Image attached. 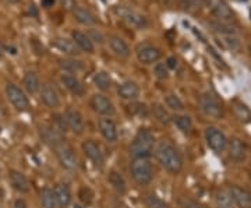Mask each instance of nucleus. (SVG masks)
<instances>
[{
    "label": "nucleus",
    "mask_w": 251,
    "mask_h": 208,
    "mask_svg": "<svg viewBox=\"0 0 251 208\" xmlns=\"http://www.w3.org/2000/svg\"><path fill=\"white\" fill-rule=\"evenodd\" d=\"M153 154L161 166L171 175H179L183 169V158L179 150L172 144L171 141L163 140L159 144L155 145Z\"/></svg>",
    "instance_id": "obj_1"
},
{
    "label": "nucleus",
    "mask_w": 251,
    "mask_h": 208,
    "mask_svg": "<svg viewBox=\"0 0 251 208\" xmlns=\"http://www.w3.org/2000/svg\"><path fill=\"white\" fill-rule=\"evenodd\" d=\"M155 145H156V140H155L152 131L148 129H141V130H138V133L133 138L130 148H128V153L133 159L150 158L155 150Z\"/></svg>",
    "instance_id": "obj_2"
},
{
    "label": "nucleus",
    "mask_w": 251,
    "mask_h": 208,
    "mask_svg": "<svg viewBox=\"0 0 251 208\" xmlns=\"http://www.w3.org/2000/svg\"><path fill=\"white\" fill-rule=\"evenodd\" d=\"M130 173L138 186H148L153 181V166L150 158L133 159L130 165Z\"/></svg>",
    "instance_id": "obj_3"
},
{
    "label": "nucleus",
    "mask_w": 251,
    "mask_h": 208,
    "mask_svg": "<svg viewBox=\"0 0 251 208\" xmlns=\"http://www.w3.org/2000/svg\"><path fill=\"white\" fill-rule=\"evenodd\" d=\"M6 97L18 112H24L29 108V100H28L27 94L13 82H9L6 85Z\"/></svg>",
    "instance_id": "obj_4"
},
{
    "label": "nucleus",
    "mask_w": 251,
    "mask_h": 208,
    "mask_svg": "<svg viewBox=\"0 0 251 208\" xmlns=\"http://www.w3.org/2000/svg\"><path fill=\"white\" fill-rule=\"evenodd\" d=\"M117 16L120 17V20L125 23L126 26H128L130 28L144 29V28L148 27V20H147V17L133 9L120 7V9L117 10Z\"/></svg>",
    "instance_id": "obj_5"
},
{
    "label": "nucleus",
    "mask_w": 251,
    "mask_h": 208,
    "mask_svg": "<svg viewBox=\"0 0 251 208\" xmlns=\"http://www.w3.org/2000/svg\"><path fill=\"white\" fill-rule=\"evenodd\" d=\"M56 151V156H57V161L60 163V166L64 168L66 171H77L78 168V159H77V155L74 153L70 145H67L66 143H63L59 147L54 148Z\"/></svg>",
    "instance_id": "obj_6"
},
{
    "label": "nucleus",
    "mask_w": 251,
    "mask_h": 208,
    "mask_svg": "<svg viewBox=\"0 0 251 208\" xmlns=\"http://www.w3.org/2000/svg\"><path fill=\"white\" fill-rule=\"evenodd\" d=\"M90 106L95 113L103 118H112L116 113L113 102L103 94H94L90 100Z\"/></svg>",
    "instance_id": "obj_7"
},
{
    "label": "nucleus",
    "mask_w": 251,
    "mask_h": 208,
    "mask_svg": "<svg viewBox=\"0 0 251 208\" xmlns=\"http://www.w3.org/2000/svg\"><path fill=\"white\" fill-rule=\"evenodd\" d=\"M205 141L206 145L214 151V153H224L227 147V137L218 127H208L205 130Z\"/></svg>",
    "instance_id": "obj_8"
},
{
    "label": "nucleus",
    "mask_w": 251,
    "mask_h": 208,
    "mask_svg": "<svg viewBox=\"0 0 251 208\" xmlns=\"http://www.w3.org/2000/svg\"><path fill=\"white\" fill-rule=\"evenodd\" d=\"M200 108L202 110V113L209 118H224V108H222L221 102L216 100L215 97H212L211 94H205L200 98Z\"/></svg>",
    "instance_id": "obj_9"
},
{
    "label": "nucleus",
    "mask_w": 251,
    "mask_h": 208,
    "mask_svg": "<svg viewBox=\"0 0 251 208\" xmlns=\"http://www.w3.org/2000/svg\"><path fill=\"white\" fill-rule=\"evenodd\" d=\"M137 54V60L141 64H153L158 63L161 60V51L156 46L150 45V44H144L140 45L135 51Z\"/></svg>",
    "instance_id": "obj_10"
},
{
    "label": "nucleus",
    "mask_w": 251,
    "mask_h": 208,
    "mask_svg": "<svg viewBox=\"0 0 251 208\" xmlns=\"http://www.w3.org/2000/svg\"><path fill=\"white\" fill-rule=\"evenodd\" d=\"M64 120H66V125L67 129L72 130L74 134H81L85 129V122H84V116L78 109L69 108L64 113Z\"/></svg>",
    "instance_id": "obj_11"
},
{
    "label": "nucleus",
    "mask_w": 251,
    "mask_h": 208,
    "mask_svg": "<svg viewBox=\"0 0 251 208\" xmlns=\"http://www.w3.org/2000/svg\"><path fill=\"white\" fill-rule=\"evenodd\" d=\"M82 153L84 155L90 159L91 162L94 163L95 166H103V162H105V158H103V153L100 150L99 144L95 141V140H85L82 145Z\"/></svg>",
    "instance_id": "obj_12"
},
{
    "label": "nucleus",
    "mask_w": 251,
    "mask_h": 208,
    "mask_svg": "<svg viewBox=\"0 0 251 208\" xmlns=\"http://www.w3.org/2000/svg\"><path fill=\"white\" fill-rule=\"evenodd\" d=\"M39 100L49 109H57L60 106L62 101L59 97V92L56 91L53 85L50 84H44L39 90Z\"/></svg>",
    "instance_id": "obj_13"
},
{
    "label": "nucleus",
    "mask_w": 251,
    "mask_h": 208,
    "mask_svg": "<svg viewBox=\"0 0 251 208\" xmlns=\"http://www.w3.org/2000/svg\"><path fill=\"white\" fill-rule=\"evenodd\" d=\"M52 45L56 51L67 56V57H75L81 53L80 49L73 42L72 38H64V36H57L52 41Z\"/></svg>",
    "instance_id": "obj_14"
},
{
    "label": "nucleus",
    "mask_w": 251,
    "mask_h": 208,
    "mask_svg": "<svg viewBox=\"0 0 251 208\" xmlns=\"http://www.w3.org/2000/svg\"><path fill=\"white\" fill-rule=\"evenodd\" d=\"M99 131L102 137L108 141V143H116L119 138V130H117L116 122L112 118H102L98 122Z\"/></svg>",
    "instance_id": "obj_15"
},
{
    "label": "nucleus",
    "mask_w": 251,
    "mask_h": 208,
    "mask_svg": "<svg viewBox=\"0 0 251 208\" xmlns=\"http://www.w3.org/2000/svg\"><path fill=\"white\" fill-rule=\"evenodd\" d=\"M117 95L122 98V100L128 101V102H133L137 101L141 95V90H140V85L134 81H123L122 84L117 85Z\"/></svg>",
    "instance_id": "obj_16"
},
{
    "label": "nucleus",
    "mask_w": 251,
    "mask_h": 208,
    "mask_svg": "<svg viewBox=\"0 0 251 208\" xmlns=\"http://www.w3.org/2000/svg\"><path fill=\"white\" fill-rule=\"evenodd\" d=\"M9 182L13 190L18 191L21 194H27L31 190V183L28 181V178L20 171L11 169L9 172Z\"/></svg>",
    "instance_id": "obj_17"
},
{
    "label": "nucleus",
    "mask_w": 251,
    "mask_h": 208,
    "mask_svg": "<svg viewBox=\"0 0 251 208\" xmlns=\"http://www.w3.org/2000/svg\"><path fill=\"white\" fill-rule=\"evenodd\" d=\"M72 39L73 42L77 45V48L80 49V52L88 54L95 53V44L91 41L90 35L87 32L80 31V29H74V31H72Z\"/></svg>",
    "instance_id": "obj_18"
},
{
    "label": "nucleus",
    "mask_w": 251,
    "mask_h": 208,
    "mask_svg": "<svg viewBox=\"0 0 251 208\" xmlns=\"http://www.w3.org/2000/svg\"><path fill=\"white\" fill-rule=\"evenodd\" d=\"M60 81L64 85V88L72 92L73 95L75 97H84L85 94V88L82 85V82L80 81V78L74 74H70V73H63L60 76Z\"/></svg>",
    "instance_id": "obj_19"
},
{
    "label": "nucleus",
    "mask_w": 251,
    "mask_h": 208,
    "mask_svg": "<svg viewBox=\"0 0 251 208\" xmlns=\"http://www.w3.org/2000/svg\"><path fill=\"white\" fill-rule=\"evenodd\" d=\"M108 45L112 51V53L120 57V59H128L131 54V49L128 44L126 42L123 38L117 35H110L108 38Z\"/></svg>",
    "instance_id": "obj_20"
},
{
    "label": "nucleus",
    "mask_w": 251,
    "mask_h": 208,
    "mask_svg": "<svg viewBox=\"0 0 251 208\" xmlns=\"http://www.w3.org/2000/svg\"><path fill=\"white\" fill-rule=\"evenodd\" d=\"M227 154L229 158L234 161V162H242L246 159V155H247V147L243 143L240 138H232V140H227Z\"/></svg>",
    "instance_id": "obj_21"
},
{
    "label": "nucleus",
    "mask_w": 251,
    "mask_h": 208,
    "mask_svg": "<svg viewBox=\"0 0 251 208\" xmlns=\"http://www.w3.org/2000/svg\"><path fill=\"white\" fill-rule=\"evenodd\" d=\"M73 17L74 20L81 24V26H85V27L94 28L95 26H98V18L97 16L91 11L90 9L84 7V6H77L75 9L73 10Z\"/></svg>",
    "instance_id": "obj_22"
},
{
    "label": "nucleus",
    "mask_w": 251,
    "mask_h": 208,
    "mask_svg": "<svg viewBox=\"0 0 251 208\" xmlns=\"http://www.w3.org/2000/svg\"><path fill=\"white\" fill-rule=\"evenodd\" d=\"M230 196L233 199L234 206L237 208H251V191L240 187V186H232Z\"/></svg>",
    "instance_id": "obj_23"
},
{
    "label": "nucleus",
    "mask_w": 251,
    "mask_h": 208,
    "mask_svg": "<svg viewBox=\"0 0 251 208\" xmlns=\"http://www.w3.org/2000/svg\"><path fill=\"white\" fill-rule=\"evenodd\" d=\"M39 134H41V138L44 140V143L53 147V148L64 143L62 133L59 130H56L53 126H41Z\"/></svg>",
    "instance_id": "obj_24"
},
{
    "label": "nucleus",
    "mask_w": 251,
    "mask_h": 208,
    "mask_svg": "<svg viewBox=\"0 0 251 208\" xmlns=\"http://www.w3.org/2000/svg\"><path fill=\"white\" fill-rule=\"evenodd\" d=\"M53 194L57 207L67 208L72 204V190H70V187H69L67 184H63V183L56 184L53 189Z\"/></svg>",
    "instance_id": "obj_25"
},
{
    "label": "nucleus",
    "mask_w": 251,
    "mask_h": 208,
    "mask_svg": "<svg viewBox=\"0 0 251 208\" xmlns=\"http://www.w3.org/2000/svg\"><path fill=\"white\" fill-rule=\"evenodd\" d=\"M212 13L215 16L216 21H221V23H227V24H232L234 21L233 13L230 7L225 3L224 0H218L214 7H212Z\"/></svg>",
    "instance_id": "obj_26"
},
{
    "label": "nucleus",
    "mask_w": 251,
    "mask_h": 208,
    "mask_svg": "<svg viewBox=\"0 0 251 208\" xmlns=\"http://www.w3.org/2000/svg\"><path fill=\"white\" fill-rule=\"evenodd\" d=\"M23 85L24 88L27 90L28 94H39V90H41V81H39V77L38 74L34 72H28L25 73L24 78H23Z\"/></svg>",
    "instance_id": "obj_27"
},
{
    "label": "nucleus",
    "mask_w": 251,
    "mask_h": 208,
    "mask_svg": "<svg viewBox=\"0 0 251 208\" xmlns=\"http://www.w3.org/2000/svg\"><path fill=\"white\" fill-rule=\"evenodd\" d=\"M92 81H94V85L98 88L99 91H103L106 92L112 88V77L108 72H97L92 77Z\"/></svg>",
    "instance_id": "obj_28"
},
{
    "label": "nucleus",
    "mask_w": 251,
    "mask_h": 208,
    "mask_svg": "<svg viewBox=\"0 0 251 208\" xmlns=\"http://www.w3.org/2000/svg\"><path fill=\"white\" fill-rule=\"evenodd\" d=\"M108 182L109 184L113 187V190H116L119 194H125L126 191H127V183H126L125 178H123V175L120 172L112 171V172L109 173Z\"/></svg>",
    "instance_id": "obj_29"
},
{
    "label": "nucleus",
    "mask_w": 251,
    "mask_h": 208,
    "mask_svg": "<svg viewBox=\"0 0 251 208\" xmlns=\"http://www.w3.org/2000/svg\"><path fill=\"white\" fill-rule=\"evenodd\" d=\"M60 69L64 70V73H70V74H77L84 70V64L80 60H77L75 57H67V59H62L59 62Z\"/></svg>",
    "instance_id": "obj_30"
},
{
    "label": "nucleus",
    "mask_w": 251,
    "mask_h": 208,
    "mask_svg": "<svg viewBox=\"0 0 251 208\" xmlns=\"http://www.w3.org/2000/svg\"><path fill=\"white\" fill-rule=\"evenodd\" d=\"M215 204L216 208H234L233 199L230 196V191L229 190H218L215 194Z\"/></svg>",
    "instance_id": "obj_31"
},
{
    "label": "nucleus",
    "mask_w": 251,
    "mask_h": 208,
    "mask_svg": "<svg viewBox=\"0 0 251 208\" xmlns=\"http://www.w3.org/2000/svg\"><path fill=\"white\" fill-rule=\"evenodd\" d=\"M179 6L187 13H198L204 7V0H179Z\"/></svg>",
    "instance_id": "obj_32"
},
{
    "label": "nucleus",
    "mask_w": 251,
    "mask_h": 208,
    "mask_svg": "<svg viewBox=\"0 0 251 208\" xmlns=\"http://www.w3.org/2000/svg\"><path fill=\"white\" fill-rule=\"evenodd\" d=\"M165 104L173 112H183L184 110V104L180 100L179 95H176V94H168L165 97Z\"/></svg>",
    "instance_id": "obj_33"
},
{
    "label": "nucleus",
    "mask_w": 251,
    "mask_h": 208,
    "mask_svg": "<svg viewBox=\"0 0 251 208\" xmlns=\"http://www.w3.org/2000/svg\"><path fill=\"white\" fill-rule=\"evenodd\" d=\"M56 200H54L53 189L45 187L41 191V208H54Z\"/></svg>",
    "instance_id": "obj_34"
},
{
    "label": "nucleus",
    "mask_w": 251,
    "mask_h": 208,
    "mask_svg": "<svg viewBox=\"0 0 251 208\" xmlns=\"http://www.w3.org/2000/svg\"><path fill=\"white\" fill-rule=\"evenodd\" d=\"M173 123L176 125V127L181 130L183 133H188L190 130H191V127H193V120L190 116L187 115H177V116H175L173 119Z\"/></svg>",
    "instance_id": "obj_35"
},
{
    "label": "nucleus",
    "mask_w": 251,
    "mask_h": 208,
    "mask_svg": "<svg viewBox=\"0 0 251 208\" xmlns=\"http://www.w3.org/2000/svg\"><path fill=\"white\" fill-rule=\"evenodd\" d=\"M212 28L215 29L218 34H221L222 36H230L236 34V28L232 24H227V23H221V21H214Z\"/></svg>",
    "instance_id": "obj_36"
},
{
    "label": "nucleus",
    "mask_w": 251,
    "mask_h": 208,
    "mask_svg": "<svg viewBox=\"0 0 251 208\" xmlns=\"http://www.w3.org/2000/svg\"><path fill=\"white\" fill-rule=\"evenodd\" d=\"M144 204L147 208H169V206L156 194H148L144 197Z\"/></svg>",
    "instance_id": "obj_37"
},
{
    "label": "nucleus",
    "mask_w": 251,
    "mask_h": 208,
    "mask_svg": "<svg viewBox=\"0 0 251 208\" xmlns=\"http://www.w3.org/2000/svg\"><path fill=\"white\" fill-rule=\"evenodd\" d=\"M153 116L156 118L158 122H161L163 125H168L172 119L169 112H168V109L165 108L163 105H155L153 106Z\"/></svg>",
    "instance_id": "obj_38"
},
{
    "label": "nucleus",
    "mask_w": 251,
    "mask_h": 208,
    "mask_svg": "<svg viewBox=\"0 0 251 208\" xmlns=\"http://www.w3.org/2000/svg\"><path fill=\"white\" fill-rule=\"evenodd\" d=\"M152 73L155 78H158V80H166L169 77V69H168L166 63H163V62L155 63Z\"/></svg>",
    "instance_id": "obj_39"
},
{
    "label": "nucleus",
    "mask_w": 251,
    "mask_h": 208,
    "mask_svg": "<svg viewBox=\"0 0 251 208\" xmlns=\"http://www.w3.org/2000/svg\"><path fill=\"white\" fill-rule=\"evenodd\" d=\"M78 199L84 203V204H90L92 199H94V193L91 190L90 187H81L80 190H78Z\"/></svg>",
    "instance_id": "obj_40"
},
{
    "label": "nucleus",
    "mask_w": 251,
    "mask_h": 208,
    "mask_svg": "<svg viewBox=\"0 0 251 208\" xmlns=\"http://www.w3.org/2000/svg\"><path fill=\"white\" fill-rule=\"evenodd\" d=\"M90 38H91V41L97 45H102L103 42H105V36H103V34L100 32V31H97V28H91V31H90Z\"/></svg>",
    "instance_id": "obj_41"
},
{
    "label": "nucleus",
    "mask_w": 251,
    "mask_h": 208,
    "mask_svg": "<svg viewBox=\"0 0 251 208\" xmlns=\"http://www.w3.org/2000/svg\"><path fill=\"white\" fill-rule=\"evenodd\" d=\"M180 207L181 208H206L202 203H198L196 200L190 199H183L180 201Z\"/></svg>",
    "instance_id": "obj_42"
},
{
    "label": "nucleus",
    "mask_w": 251,
    "mask_h": 208,
    "mask_svg": "<svg viewBox=\"0 0 251 208\" xmlns=\"http://www.w3.org/2000/svg\"><path fill=\"white\" fill-rule=\"evenodd\" d=\"M54 129L59 130L60 133L63 131H67V125H66V120H64V116L63 115H54Z\"/></svg>",
    "instance_id": "obj_43"
},
{
    "label": "nucleus",
    "mask_w": 251,
    "mask_h": 208,
    "mask_svg": "<svg viewBox=\"0 0 251 208\" xmlns=\"http://www.w3.org/2000/svg\"><path fill=\"white\" fill-rule=\"evenodd\" d=\"M131 113L138 115V116H147V115H148V109H147V106L143 105V104H137V105H133Z\"/></svg>",
    "instance_id": "obj_44"
},
{
    "label": "nucleus",
    "mask_w": 251,
    "mask_h": 208,
    "mask_svg": "<svg viewBox=\"0 0 251 208\" xmlns=\"http://www.w3.org/2000/svg\"><path fill=\"white\" fill-rule=\"evenodd\" d=\"M224 44L229 49H239V41L234 38V35L230 36H224Z\"/></svg>",
    "instance_id": "obj_45"
},
{
    "label": "nucleus",
    "mask_w": 251,
    "mask_h": 208,
    "mask_svg": "<svg viewBox=\"0 0 251 208\" xmlns=\"http://www.w3.org/2000/svg\"><path fill=\"white\" fill-rule=\"evenodd\" d=\"M60 3H62V7L64 10H73L77 7V3H75V0H60Z\"/></svg>",
    "instance_id": "obj_46"
},
{
    "label": "nucleus",
    "mask_w": 251,
    "mask_h": 208,
    "mask_svg": "<svg viewBox=\"0 0 251 208\" xmlns=\"http://www.w3.org/2000/svg\"><path fill=\"white\" fill-rule=\"evenodd\" d=\"M13 208H28L27 201L24 199H16L13 203Z\"/></svg>",
    "instance_id": "obj_47"
},
{
    "label": "nucleus",
    "mask_w": 251,
    "mask_h": 208,
    "mask_svg": "<svg viewBox=\"0 0 251 208\" xmlns=\"http://www.w3.org/2000/svg\"><path fill=\"white\" fill-rule=\"evenodd\" d=\"M166 66H168L169 70L176 69V67H177V59H176V57H169V59L166 60Z\"/></svg>",
    "instance_id": "obj_48"
},
{
    "label": "nucleus",
    "mask_w": 251,
    "mask_h": 208,
    "mask_svg": "<svg viewBox=\"0 0 251 208\" xmlns=\"http://www.w3.org/2000/svg\"><path fill=\"white\" fill-rule=\"evenodd\" d=\"M41 3L45 9H50L54 4V0H41Z\"/></svg>",
    "instance_id": "obj_49"
},
{
    "label": "nucleus",
    "mask_w": 251,
    "mask_h": 208,
    "mask_svg": "<svg viewBox=\"0 0 251 208\" xmlns=\"http://www.w3.org/2000/svg\"><path fill=\"white\" fill-rule=\"evenodd\" d=\"M4 51H6V48H4V45H3V44L0 42V56L4 53Z\"/></svg>",
    "instance_id": "obj_50"
},
{
    "label": "nucleus",
    "mask_w": 251,
    "mask_h": 208,
    "mask_svg": "<svg viewBox=\"0 0 251 208\" xmlns=\"http://www.w3.org/2000/svg\"><path fill=\"white\" fill-rule=\"evenodd\" d=\"M7 1H9V3H18L20 0H7Z\"/></svg>",
    "instance_id": "obj_51"
},
{
    "label": "nucleus",
    "mask_w": 251,
    "mask_h": 208,
    "mask_svg": "<svg viewBox=\"0 0 251 208\" xmlns=\"http://www.w3.org/2000/svg\"><path fill=\"white\" fill-rule=\"evenodd\" d=\"M249 52H250V56H251V45L249 46Z\"/></svg>",
    "instance_id": "obj_52"
},
{
    "label": "nucleus",
    "mask_w": 251,
    "mask_h": 208,
    "mask_svg": "<svg viewBox=\"0 0 251 208\" xmlns=\"http://www.w3.org/2000/svg\"><path fill=\"white\" fill-rule=\"evenodd\" d=\"M0 134H1V126H0Z\"/></svg>",
    "instance_id": "obj_53"
},
{
    "label": "nucleus",
    "mask_w": 251,
    "mask_h": 208,
    "mask_svg": "<svg viewBox=\"0 0 251 208\" xmlns=\"http://www.w3.org/2000/svg\"><path fill=\"white\" fill-rule=\"evenodd\" d=\"M239 1H246V0H239Z\"/></svg>",
    "instance_id": "obj_54"
},
{
    "label": "nucleus",
    "mask_w": 251,
    "mask_h": 208,
    "mask_svg": "<svg viewBox=\"0 0 251 208\" xmlns=\"http://www.w3.org/2000/svg\"><path fill=\"white\" fill-rule=\"evenodd\" d=\"M250 168H251V163H250Z\"/></svg>",
    "instance_id": "obj_55"
},
{
    "label": "nucleus",
    "mask_w": 251,
    "mask_h": 208,
    "mask_svg": "<svg viewBox=\"0 0 251 208\" xmlns=\"http://www.w3.org/2000/svg\"><path fill=\"white\" fill-rule=\"evenodd\" d=\"M0 208H1V207H0Z\"/></svg>",
    "instance_id": "obj_56"
}]
</instances>
